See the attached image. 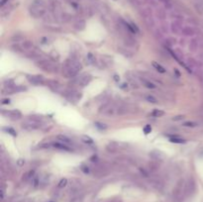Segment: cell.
I'll return each instance as SVG.
<instances>
[{
  "instance_id": "obj_6",
  "label": "cell",
  "mask_w": 203,
  "mask_h": 202,
  "mask_svg": "<svg viewBox=\"0 0 203 202\" xmlns=\"http://www.w3.org/2000/svg\"><path fill=\"white\" fill-rule=\"evenodd\" d=\"M27 79L30 83L34 85H40L44 83V76H28Z\"/></svg>"
},
{
  "instance_id": "obj_18",
  "label": "cell",
  "mask_w": 203,
  "mask_h": 202,
  "mask_svg": "<svg viewBox=\"0 0 203 202\" xmlns=\"http://www.w3.org/2000/svg\"><path fill=\"white\" fill-rule=\"evenodd\" d=\"M146 98H147V100H148L149 102H151V103H157V100L155 99L154 96H152V95H148Z\"/></svg>"
},
{
  "instance_id": "obj_22",
  "label": "cell",
  "mask_w": 203,
  "mask_h": 202,
  "mask_svg": "<svg viewBox=\"0 0 203 202\" xmlns=\"http://www.w3.org/2000/svg\"><path fill=\"white\" fill-rule=\"evenodd\" d=\"M4 130H6L7 131V132H9V134H11L12 136H16V132H15L14 130H13V129H11V128H6V129H4Z\"/></svg>"
},
{
  "instance_id": "obj_26",
  "label": "cell",
  "mask_w": 203,
  "mask_h": 202,
  "mask_svg": "<svg viewBox=\"0 0 203 202\" xmlns=\"http://www.w3.org/2000/svg\"><path fill=\"white\" fill-rule=\"evenodd\" d=\"M82 169H83V171H84L85 173H89V169H88V167H82Z\"/></svg>"
},
{
  "instance_id": "obj_11",
  "label": "cell",
  "mask_w": 203,
  "mask_h": 202,
  "mask_svg": "<svg viewBox=\"0 0 203 202\" xmlns=\"http://www.w3.org/2000/svg\"><path fill=\"white\" fill-rule=\"evenodd\" d=\"M153 66H154V68H155V70H159V72H161V74H165V70L159 64H157V63H155V62H154V63H153Z\"/></svg>"
},
{
  "instance_id": "obj_23",
  "label": "cell",
  "mask_w": 203,
  "mask_h": 202,
  "mask_svg": "<svg viewBox=\"0 0 203 202\" xmlns=\"http://www.w3.org/2000/svg\"><path fill=\"white\" fill-rule=\"evenodd\" d=\"M183 118H184V116L183 115H178V116H176V117L172 118V120H174V121H178V120H182Z\"/></svg>"
},
{
  "instance_id": "obj_1",
  "label": "cell",
  "mask_w": 203,
  "mask_h": 202,
  "mask_svg": "<svg viewBox=\"0 0 203 202\" xmlns=\"http://www.w3.org/2000/svg\"><path fill=\"white\" fill-rule=\"evenodd\" d=\"M81 68H82V66H81V64H79L78 62L73 59H70L64 64L62 74L66 77H73L78 74L79 70H81Z\"/></svg>"
},
{
  "instance_id": "obj_13",
  "label": "cell",
  "mask_w": 203,
  "mask_h": 202,
  "mask_svg": "<svg viewBox=\"0 0 203 202\" xmlns=\"http://www.w3.org/2000/svg\"><path fill=\"white\" fill-rule=\"evenodd\" d=\"M54 147L55 148H58V149H60V150H64V151H70V149H68L66 146H64V144H60V143H56V144H54Z\"/></svg>"
},
{
  "instance_id": "obj_25",
  "label": "cell",
  "mask_w": 203,
  "mask_h": 202,
  "mask_svg": "<svg viewBox=\"0 0 203 202\" xmlns=\"http://www.w3.org/2000/svg\"><path fill=\"white\" fill-rule=\"evenodd\" d=\"M10 99H3L2 100V104H9Z\"/></svg>"
},
{
  "instance_id": "obj_4",
  "label": "cell",
  "mask_w": 203,
  "mask_h": 202,
  "mask_svg": "<svg viewBox=\"0 0 203 202\" xmlns=\"http://www.w3.org/2000/svg\"><path fill=\"white\" fill-rule=\"evenodd\" d=\"M37 66L39 68H43L44 70L46 72H58V66L54 62H51V61H40L37 63Z\"/></svg>"
},
{
  "instance_id": "obj_20",
  "label": "cell",
  "mask_w": 203,
  "mask_h": 202,
  "mask_svg": "<svg viewBox=\"0 0 203 202\" xmlns=\"http://www.w3.org/2000/svg\"><path fill=\"white\" fill-rule=\"evenodd\" d=\"M196 125H197V124L194 123V122H186V123L183 124V126L185 127H195Z\"/></svg>"
},
{
  "instance_id": "obj_7",
  "label": "cell",
  "mask_w": 203,
  "mask_h": 202,
  "mask_svg": "<svg viewBox=\"0 0 203 202\" xmlns=\"http://www.w3.org/2000/svg\"><path fill=\"white\" fill-rule=\"evenodd\" d=\"M92 79V76H90V74H83V76H79L78 78L76 79V82L78 85H80V86H85V85H87L88 83L91 81Z\"/></svg>"
},
{
  "instance_id": "obj_5",
  "label": "cell",
  "mask_w": 203,
  "mask_h": 202,
  "mask_svg": "<svg viewBox=\"0 0 203 202\" xmlns=\"http://www.w3.org/2000/svg\"><path fill=\"white\" fill-rule=\"evenodd\" d=\"M30 12H31V15H33L35 18H39V17L43 16L44 13L46 12V9L43 7V5H33L31 8H30Z\"/></svg>"
},
{
  "instance_id": "obj_14",
  "label": "cell",
  "mask_w": 203,
  "mask_h": 202,
  "mask_svg": "<svg viewBox=\"0 0 203 202\" xmlns=\"http://www.w3.org/2000/svg\"><path fill=\"white\" fill-rule=\"evenodd\" d=\"M81 140H82L84 143H87V144H92V143H93V140L90 138V137H88V136H82V137H81Z\"/></svg>"
},
{
  "instance_id": "obj_10",
  "label": "cell",
  "mask_w": 203,
  "mask_h": 202,
  "mask_svg": "<svg viewBox=\"0 0 203 202\" xmlns=\"http://www.w3.org/2000/svg\"><path fill=\"white\" fill-rule=\"evenodd\" d=\"M170 142L174 143V144H184L186 141L183 139H179V138H178V137H172V138L170 139Z\"/></svg>"
},
{
  "instance_id": "obj_8",
  "label": "cell",
  "mask_w": 203,
  "mask_h": 202,
  "mask_svg": "<svg viewBox=\"0 0 203 202\" xmlns=\"http://www.w3.org/2000/svg\"><path fill=\"white\" fill-rule=\"evenodd\" d=\"M7 115L9 116L11 119H20L22 117V113L20 112L19 110H11V111H8L7 112Z\"/></svg>"
},
{
  "instance_id": "obj_9",
  "label": "cell",
  "mask_w": 203,
  "mask_h": 202,
  "mask_svg": "<svg viewBox=\"0 0 203 202\" xmlns=\"http://www.w3.org/2000/svg\"><path fill=\"white\" fill-rule=\"evenodd\" d=\"M165 111H163V110H159V109H155V110L153 111V113H152V116L153 117H157V118H159V117H163V115H165Z\"/></svg>"
},
{
  "instance_id": "obj_3",
  "label": "cell",
  "mask_w": 203,
  "mask_h": 202,
  "mask_svg": "<svg viewBox=\"0 0 203 202\" xmlns=\"http://www.w3.org/2000/svg\"><path fill=\"white\" fill-rule=\"evenodd\" d=\"M41 127V121H38V120L34 119L33 117L28 118L27 120L22 124V128L25 129L27 131H33V130H37Z\"/></svg>"
},
{
  "instance_id": "obj_24",
  "label": "cell",
  "mask_w": 203,
  "mask_h": 202,
  "mask_svg": "<svg viewBox=\"0 0 203 202\" xmlns=\"http://www.w3.org/2000/svg\"><path fill=\"white\" fill-rule=\"evenodd\" d=\"M24 163H25V161L23 160V159H21V160H19L18 162H17V164H18L19 165H24Z\"/></svg>"
},
{
  "instance_id": "obj_21",
  "label": "cell",
  "mask_w": 203,
  "mask_h": 202,
  "mask_svg": "<svg viewBox=\"0 0 203 202\" xmlns=\"http://www.w3.org/2000/svg\"><path fill=\"white\" fill-rule=\"evenodd\" d=\"M32 43H30V42H25L24 44H23V48H25V49H30V48H32Z\"/></svg>"
},
{
  "instance_id": "obj_17",
  "label": "cell",
  "mask_w": 203,
  "mask_h": 202,
  "mask_svg": "<svg viewBox=\"0 0 203 202\" xmlns=\"http://www.w3.org/2000/svg\"><path fill=\"white\" fill-rule=\"evenodd\" d=\"M84 27H85V24H84L83 21H80V23H77V24L75 25V28H76L77 30H82Z\"/></svg>"
},
{
  "instance_id": "obj_15",
  "label": "cell",
  "mask_w": 203,
  "mask_h": 202,
  "mask_svg": "<svg viewBox=\"0 0 203 202\" xmlns=\"http://www.w3.org/2000/svg\"><path fill=\"white\" fill-rule=\"evenodd\" d=\"M66 184H68V179H66V178H62V179H60V181L59 183V187L64 188Z\"/></svg>"
},
{
  "instance_id": "obj_19",
  "label": "cell",
  "mask_w": 203,
  "mask_h": 202,
  "mask_svg": "<svg viewBox=\"0 0 203 202\" xmlns=\"http://www.w3.org/2000/svg\"><path fill=\"white\" fill-rule=\"evenodd\" d=\"M151 132H152V127H151V125H147L144 128V133L146 135H148V134H150Z\"/></svg>"
},
{
  "instance_id": "obj_16",
  "label": "cell",
  "mask_w": 203,
  "mask_h": 202,
  "mask_svg": "<svg viewBox=\"0 0 203 202\" xmlns=\"http://www.w3.org/2000/svg\"><path fill=\"white\" fill-rule=\"evenodd\" d=\"M58 139L62 142H64V143H68V142H70L68 138H66V137L64 136V135H59V136H58Z\"/></svg>"
},
{
  "instance_id": "obj_2",
  "label": "cell",
  "mask_w": 203,
  "mask_h": 202,
  "mask_svg": "<svg viewBox=\"0 0 203 202\" xmlns=\"http://www.w3.org/2000/svg\"><path fill=\"white\" fill-rule=\"evenodd\" d=\"M119 111L120 108L119 107H116L114 104H104L100 108L99 112L103 113L106 116H115L117 114H119Z\"/></svg>"
},
{
  "instance_id": "obj_12",
  "label": "cell",
  "mask_w": 203,
  "mask_h": 202,
  "mask_svg": "<svg viewBox=\"0 0 203 202\" xmlns=\"http://www.w3.org/2000/svg\"><path fill=\"white\" fill-rule=\"evenodd\" d=\"M142 82L144 83V85L146 87H148V88H155V85L154 84V83H152L151 81H149V80H147V79H142Z\"/></svg>"
}]
</instances>
